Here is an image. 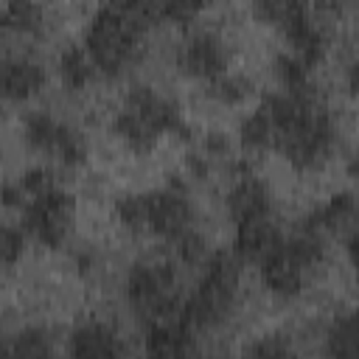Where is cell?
<instances>
[{
	"label": "cell",
	"instance_id": "7402d4cb",
	"mask_svg": "<svg viewBox=\"0 0 359 359\" xmlns=\"http://www.w3.org/2000/svg\"><path fill=\"white\" fill-rule=\"evenodd\" d=\"M168 244H171L177 261L185 264V266H202L205 258L210 255V250H208V238L199 233V227H191V230L180 233V236L171 238Z\"/></svg>",
	"mask_w": 359,
	"mask_h": 359
},
{
	"label": "cell",
	"instance_id": "d6986e66",
	"mask_svg": "<svg viewBox=\"0 0 359 359\" xmlns=\"http://www.w3.org/2000/svg\"><path fill=\"white\" fill-rule=\"evenodd\" d=\"M0 17L8 31H20L28 36H36L45 31V11L36 0H8Z\"/></svg>",
	"mask_w": 359,
	"mask_h": 359
},
{
	"label": "cell",
	"instance_id": "ba28073f",
	"mask_svg": "<svg viewBox=\"0 0 359 359\" xmlns=\"http://www.w3.org/2000/svg\"><path fill=\"white\" fill-rule=\"evenodd\" d=\"M224 205H227V216H230L233 224L261 219V216H272V191L258 177L241 171L233 180Z\"/></svg>",
	"mask_w": 359,
	"mask_h": 359
},
{
	"label": "cell",
	"instance_id": "8fae6325",
	"mask_svg": "<svg viewBox=\"0 0 359 359\" xmlns=\"http://www.w3.org/2000/svg\"><path fill=\"white\" fill-rule=\"evenodd\" d=\"M300 224L323 233L325 238L328 236H348L356 230V196L351 191H337L334 196H328L320 208H314Z\"/></svg>",
	"mask_w": 359,
	"mask_h": 359
},
{
	"label": "cell",
	"instance_id": "d4e9b609",
	"mask_svg": "<svg viewBox=\"0 0 359 359\" xmlns=\"http://www.w3.org/2000/svg\"><path fill=\"white\" fill-rule=\"evenodd\" d=\"M146 194H123L115 199V219L132 233L146 230Z\"/></svg>",
	"mask_w": 359,
	"mask_h": 359
},
{
	"label": "cell",
	"instance_id": "277c9868",
	"mask_svg": "<svg viewBox=\"0 0 359 359\" xmlns=\"http://www.w3.org/2000/svg\"><path fill=\"white\" fill-rule=\"evenodd\" d=\"M123 294H126L129 309L137 314V320L143 325L157 323V320H168V317H180L182 303H185L180 275L165 261L132 264L126 269Z\"/></svg>",
	"mask_w": 359,
	"mask_h": 359
},
{
	"label": "cell",
	"instance_id": "603a6c76",
	"mask_svg": "<svg viewBox=\"0 0 359 359\" xmlns=\"http://www.w3.org/2000/svg\"><path fill=\"white\" fill-rule=\"evenodd\" d=\"M11 353L22 356H48L53 353V337L45 325H25L11 337Z\"/></svg>",
	"mask_w": 359,
	"mask_h": 359
},
{
	"label": "cell",
	"instance_id": "8992f818",
	"mask_svg": "<svg viewBox=\"0 0 359 359\" xmlns=\"http://www.w3.org/2000/svg\"><path fill=\"white\" fill-rule=\"evenodd\" d=\"M146 230L171 241L180 233L196 227V210L182 182H168L160 191L146 194Z\"/></svg>",
	"mask_w": 359,
	"mask_h": 359
},
{
	"label": "cell",
	"instance_id": "cb8c5ba5",
	"mask_svg": "<svg viewBox=\"0 0 359 359\" xmlns=\"http://www.w3.org/2000/svg\"><path fill=\"white\" fill-rule=\"evenodd\" d=\"M87 154H90L87 137H84L76 126L65 123V126H62V135H59V143H56V149H53V157H56L59 163H65L67 168H76V165H81V163L87 160Z\"/></svg>",
	"mask_w": 359,
	"mask_h": 359
},
{
	"label": "cell",
	"instance_id": "484cf974",
	"mask_svg": "<svg viewBox=\"0 0 359 359\" xmlns=\"http://www.w3.org/2000/svg\"><path fill=\"white\" fill-rule=\"evenodd\" d=\"M213 0H160V22L188 25L194 22Z\"/></svg>",
	"mask_w": 359,
	"mask_h": 359
},
{
	"label": "cell",
	"instance_id": "7c38bea8",
	"mask_svg": "<svg viewBox=\"0 0 359 359\" xmlns=\"http://www.w3.org/2000/svg\"><path fill=\"white\" fill-rule=\"evenodd\" d=\"M280 238H283V230L275 222V216H261V219L241 222V224H236L233 255L241 264H258Z\"/></svg>",
	"mask_w": 359,
	"mask_h": 359
},
{
	"label": "cell",
	"instance_id": "ac0fdd59",
	"mask_svg": "<svg viewBox=\"0 0 359 359\" xmlns=\"http://www.w3.org/2000/svg\"><path fill=\"white\" fill-rule=\"evenodd\" d=\"M359 348V325L353 311L334 314L328 331H325V353L331 356H351Z\"/></svg>",
	"mask_w": 359,
	"mask_h": 359
},
{
	"label": "cell",
	"instance_id": "9a60e30c",
	"mask_svg": "<svg viewBox=\"0 0 359 359\" xmlns=\"http://www.w3.org/2000/svg\"><path fill=\"white\" fill-rule=\"evenodd\" d=\"M62 126L65 123L59 118H53L50 112H28L25 121H22V140L28 143V149L53 157V149H56L59 135H62Z\"/></svg>",
	"mask_w": 359,
	"mask_h": 359
},
{
	"label": "cell",
	"instance_id": "52a82bcc",
	"mask_svg": "<svg viewBox=\"0 0 359 359\" xmlns=\"http://www.w3.org/2000/svg\"><path fill=\"white\" fill-rule=\"evenodd\" d=\"M227 62H230L227 42L213 31H205V28L191 31L177 45V67L191 79L210 81L227 70Z\"/></svg>",
	"mask_w": 359,
	"mask_h": 359
},
{
	"label": "cell",
	"instance_id": "9c48e42d",
	"mask_svg": "<svg viewBox=\"0 0 359 359\" xmlns=\"http://www.w3.org/2000/svg\"><path fill=\"white\" fill-rule=\"evenodd\" d=\"M45 67L31 56H14L0 62V101H25L45 87Z\"/></svg>",
	"mask_w": 359,
	"mask_h": 359
},
{
	"label": "cell",
	"instance_id": "4316f807",
	"mask_svg": "<svg viewBox=\"0 0 359 359\" xmlns=\"http://www.w3.org/2000/svg\"><path fill=\"white\" fill-rule=\"evenodd\" d=\"M25 252V233L0 222V269L14 266Z\"/></svg>",
	"mask_w": 359,
	"mask_h": 359
},
{
	"label": "cell",
	"instance_id": "5bb4252c",
	"mask_svg": "<svg viewBox=\"0 0 359 359\" xmlns=\"http://www.w3.org/2000/svg\"><path fill=\"white\" fill-rule=\"evenodd\" d=\"M252 17L264 25H275L278 31L289 28L292 22L303 20L306 14H311V3L309 0H250Z\"/></svg>",
	"mask_w": 359,
	"mask_h": 359
},
{
	"label": "cell",
	"instance_id": "30bf717a",
	"mask_svg": "<svg viewBox=\"0 0 359 359\" xmlns=\"http://www.w3.org/2000/svg\"><path fill=\"white\" fill-rule=\"evenodd\" d=\"M143 328H146L143 348L151 356H185V353L196 351L194 328L185 320V314L168 317V320H157V323H149Z\"/></svg>",
	"mask_w": 359,
	"mask_h": 359
},
{
	"label": "cell",
	"instance_id": "4dcf8cb0",
	"mask_svg": "<svg viewBox=\"0 0 359 359\" xmlns=\"http://www.w3.org/2000/svg\"><path fill=\"white\" fill-rule=\"evenodd\" d=\"M314 17H342L348 8V0H309Z\"/></svg>",
	"mask_w": 359,
	"mask_h": 359
},
{
	"label": "cell",
	"instance_id": "4fadbf2b",
	"mask_svg": "<svg viewBox=\"0 0 359 359\" xmlns=\"http://www.w3.org/2000/svg\"><path fill=\"white\" fill-rule=\"evenodd\" d=\"M67 351L73 356H121L126 345L121 342L118 331L101 320H84L73 328Z\"/></svg>",
	"mask_w": 359,
	"mask_h": 359
},
{
	"label": "cell",
	"instance_id": "2e32d148",
	"mask_svg": "<svg viewBox=\"0 0 359 359\" xmlns=\"http://www.w3.org/2000/svg\"><path fill=\"white\" fill-rule=\"evenodd\" d=\"M238 143L258 154V151H272L275 149V123L269 118V112L264 109V104H258L241 123H238Z\"/></svg>",
	"mask_w": 359,
	"mask_h": 359
},
{
	"label": "cell",
	"instance_id": "d6a6232c",
	"mask_svg": "<svg viewBox=\"0 0 359 359\" xmlns=\"http://www.w3.org/2000/svg\"><path fill=\"white\" fill-rule=\"evenodd\" d=\"M6 22H3V17H0V50H3V42H6Z\"/></svg>",
	"mask_w": 359,
	"mask_h": 359
},
{
	"label": "cell",
	"instance_id": "f1b7e54d",
	"mask_svg": "<svg viewBox=\"0 0 359 359\" xmlns=\"http://www.w3.org/2000/svg\"><path fill=\"white\" fill-rule=\"evenodd\" d=\"M250 356H289L292 353V345L280 337V334H269V337H261L258 342H252L247 348Z\"/></svg>",
	"mask_w": 359,
	"mask_h": 359
},
{
	"label": "cell",
	"instance_id": "44dd1931",
	"mask_svg": "<svg viewBox=\"0 0 359 359\" xmlns=\"http://www.w3.org/2000/svg\"><path fill=\"white\" fill-rule=\"evenodd\" d=\"M311 70L303 59L283 50L275 56V76L280 81V90H309L311 87Z\"/></svg>",
	"mask_w": 359,
	"mask_h": 359
},
{
	"label": "cell",
	"instance_id": "3957f363",
	"mask_svg": "<svg viewBox=\"0 0 359 359\" xmlns=\"http://www.w3.org/2000/svg\"><path fill=\"white\" fill-rule=\"evenodd\" d=\"M143 25L123 17L121 11L104 6L93 14L84 28V53L104 76H121L143 53Z\"/></svg>",
	"mask_w": 359,
	"mask_h": 359
},
{
	"label": "cell",
	"instance_id": "5b68a950",
	"mask_svg": "<svg viewBox=\"0 0 359 359\" xmlns=\"http://www.w3.org/2000/svg\"><path fill=\"white\" fill-rule=\"evenodd\" d=\"M73 219H76V202L59 185L45 194L28 196L22 205V233L48 250H59L67 241Z\"/></svg>",
	"mask_w": 359,
	"mask_h": 359
},
{
	"label": "cell",
	"instance_id": "6da1fadb",
	"mask_svg": "<svg viewBox=\"0 0 359 359\" xmlns=\"http://www.w3.org/2000/svg\"><path fill=\"white\" fill-rule=\"evenodd\" d=\"M115 137L135 154H149L163 135L188 137V121L182 109L163 93L151 87L129 90L126 101L112 118Z\"/></svg>",
	"mask_w": 359,
	"mask_h": 359
},
{
	"label": "cell",
	"instance_id": "ffe728a7",
	"mask_svg": "<svg viewBox=\"0 0 359 359\" xmlns=\"http://www.w3.org/2000/svg\"><path fill=\"white\" fill-rule=\"evenodd\" d=\"M205 84H208V95H210L213 101L224 104V107L241 104V101L250 95V90H252V84H250L247 76H241V73H230V70L219 73L216 79H210V81H205Z\"/></svg>",
	"mask_w": 359,
	"mask_h": 359
},
{
	"label": "cell",
	"instance_id": "f546056e",
	"mask_svg": "<svg viewBox=\"0 0 359 359\" xmlns=\"http://www.w3.org/2000/svg\"><path fill=\"white\" fill-rule=\"evenodd\" d=\"M0 205H6V208H22L25 205V191H22L20 180L0 185Z\"/></svg>",
	"mask_w": 359,
	"mask_h": 359
},
{
	"label": "cell",
	"instance_id": "e0dca14e",
	"mask_svg": "<svg viewBox=\"0 0 359 359\" xmlns=\"http://www.w3.org/2000/svg\"><path fill=\"white\" fill-rule=\"evenodd\" d=\"M98 70L95 65L90 62V56L84 53V48H65L62 56H59V79L67 90L79 93V90H87L93 81H95Z\"/></svg>",
	"mask_w": 359,
	"mask_h": 359
},
{
	"label": "cell",
	"instance_id": "7a4b0ae2",
	"mask_svg": "<svg viewBox=\"0 0 359 359\" xmlns=\"http://www.w3.org/2000/svg\"><path fill=\"white\" fill-rule=\"evenodd\" d=\"M241 261L233 252H210L202 264V278L194 292L185 294L182 314L194 331H208L222 325L238 297Z\"/></svg>",
	"mask_w": 359,
	"mask_h": 359
},
{
	"label": "cell",
	"instance_id": "1f68e13d",
	"mask_svg": "<svg viewBox=\"0 0 359 359\" xmlns=\"http://www.w3.org/2000/svg\"><path fill=\"white\" fill-rule=\"evenodd\" d=\"M0 353H11V337H6L3 325H0Z\"/></svg>",
	"mask_w": 359,
	"mask_h": 359
},
{
	"label": "cell",
	"instance_id": "83f0119b",
	"mask_svg": "<svg viewBox=\"0 0 359 359\" xmlns=\"http://www.w3.org/2000/svg\"><path fill=\"white\" fill-rule=\"evenodd\" d=\"M20 185H22V191H25V199L28 196H36V194H45V191H50V188H56L59 182H56V177L48 171V168H28L22 177H20Z\"/></svg>",
	"mask_w": 359,
	"mask_h": 359
}]
</instances>
